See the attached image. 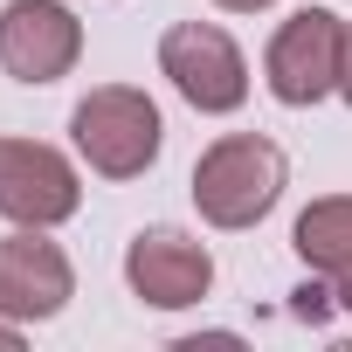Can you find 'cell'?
Listing matches in <instances>:
<instances>
[{
    "mask_svg": "<svg viewBox=\"0 0 352 352\" xmlns=\"http://www.w3.org/2000/svg\"><path fill=\"white\" fill-rule=\"evenodd\" d=\"M290 166L263 131H228L194 159V208L208 228H256L283 201Z\"/></svg>",
    "mask_w": 352,
    "mask_h": 352,
    "instance_id": "cell-1",
    "label": "cell"
},
{
    "mask_svg": "<svg viewBox=\"0 0 352 352\" xmlns=\"http://www.w3.org/2000/svg\"><path fill=\"white\" fill-rule=\"evenodd\" d=\"M69 138H76V159L97 173V180H138V173L159 159V145H166V118H159V104L145 90L97 83L69 111Z\"/></svg>",
    "mask_w": 352,
    "mask_h": 352,
    "instance_id": "cell-2",
    "label": "cell"
},
{
    "mask_svg": "<svg viewBox=\"0 0 352 352\" xmlns=\"http://www.w3.org/2000/svg\"><path fill=\"white\" fill-rule=\"evenodd\" d=\"M159 76L208 118H228L249 104V63H242L235 35L214 21H173L159 42Z\"/></svg>",
    "mask_w": 352,
    "mask_h": 352,
    "instance_id": "cell-3",
    "label": "cell"
},
{
    "mask_svg": "<svg viewBox=\"0 0 352 352\" xmlns=\"http://www.w3.org/2000/svg\"><path fill=\"white\" fill-rule=\"evenodd\" d=\"M338 63H345V21L331 8H297L276 35H270V56H263V76H270V97L290 104V111H311L338 90Z\"/></svg>",
    "mask_w": 352,
    "mask_h": 352,
    "instance_id": "cell-4",
    "label": "cell"
},
{
    "mask_svg": "<svg viewBox=\"0 0 352 352\" xmlns=\"http://www.w3.org/2000/svg\"><path fill=\"white\" fill-rule=\"evenodd\" d=\"M83 208L76 166L42 138H0V214L14 228H63Z\"/></svg>",
    "mask_w": 352,
    "mask_h": 352,
    "instance_id": "cell-5",
    "label": "cell"
},
{
    "mask_svg": "<svg viewBox=\"0 0 352 352\" xmlns=\"http://www.w3.org/2000/svg\"><path fill=\"white\" fill-rule=\"evenodd\" d=\"M83 56V21L63 0H8L0 8V69L14 83H63Z\"/></svg>",
    "mask_w": 352,
    "mask_h": 352,
    "instance_id": "cell-6",
    "label": "cell"
},
{
    "mask_svg": "<svg viewBox=\"0 0 352 352\" xmlns=\"http://www.w3.org/2000/svg\"><path fill=\"white\" fill-rule=\"evenodd\" d=\"M124 283L152 311H187L214 290V256L180 228H138L124 249Z\"/></svg>",
    "mask_w": 352,
    "mask_h": 352,
    "instance_id": "cell-7",
    "label": "cell"
},
{
    "mask_svg": "<svg viewBox=\"0 0 352 352\" xmlns=\"http://www.w3.org/2000/svg\"><path fill=\"white\" fill-rule=\"evenodd\" d=\"M76 297V270L63 256V242H49V228H14L0 235V318L14 324H42Z\"/></svg>",
    "mask_w": 352,
    "mask_h": 352,
    "instance_id": "cell-8",
    "label": "cell"
},
{
    "mask_svg": "<svg viewBox=\"0 0 352 352\" xmlns=\"http://www.w3.org/2000/svg\"><path fill=\"white\" fill-rule=\"evenodd\" d=\"M290 249L304 256V270L331 290V304L352 318V194H324L297 214Z\"/></svg>",
    "mask_w": 352,
    "mask_h": 352,
    "instance_id": "cell-9",
    "label": "cell"
},
{
    "mask_svg": "<svg viewBox=\"0 0 352 352\" xmlns=\"http://www.w3.org/2000/svg\"><path fill=\"white\" fill-rule=\"evenodd\" d=\"M338 97L352 104V21H345V63H338Z\"/></svg>",
    "mask_w": 352,
    "mask_h": 352,
    "instance_id": "cell-10",
    "label": "cell"
},
{
    "mask_svg": "<svg viewBox=\"0 0 352 352\" xmlns=\"http://www.w3.org/2000/svg\"><path fill=\"white\" fill-rule=\"evenodd\" d=\"M214 8H228V14H263V8H276V0H214Z\"/></svg>",
    "mask_w": 352,
    "mask_h": 352,
    "instance_id": "cell-11",
    "label": "cell"
},
{
    "mask_svg": "<svg viewBox=\"0 0 352 352\" xmlns=\"http://www.w3.org/2000/svg\"><path fill=\"white\" fill-rule=\"evenodd\" d=\"M21 331H28V324H14V318H0V352H14V345H21Z\"/></svg>",
    "mask_w": 352,
    "mask_h": 352,
    "instance_id": "cell-12",
    "label": "cell"
}]
</instances>
